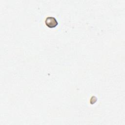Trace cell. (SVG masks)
<instances>
[{
  "label": "cell",
  "mask_w": 125,
  "mask_h": 125,
  "mask_svg": "<svg viewBox=\"0 0 125 125\" xmlns=\"http://www.w3.org/2000/svg\"><path fill=\"white\" fill-rule=\"evenodd\" d=\"M45 23L48 27L54 28L58 25V22L55 17H48L45 20Z\"/></svg>",
  "instance_id": "6da1fadb"
}]
</instances>
